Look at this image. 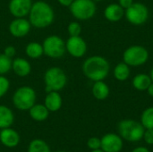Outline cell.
<instances>
[{
    "instance_id": "18",
    "label": "cell",
    "mask_w": 153,
    "mask_h": 152,
    "mask_svg": "<svg viewBox=\"0 0 153 152\" xmlns=\"http://www.w3.org/2000/svg\"><path fill=\"white\" fill-rule=\"evenodd\" d=\"M91 92L96 99L104 100L109 96L110 90L108 85L104 81H98V82H94L91 89Z\"/></svg>"
},
{
    "instance_id": "39",
    "label": "cell",
    "mask_w": 153,
    "mask_h": 152,
    "mask_svg": "<svg viewBox=\"0 0 153 152\" xmlns=\"http://www.w3.org/2000/svg\"><path fill=\"white\" fill-rule=\"evenodd\" d=\"M57 152H66V151H57Z\"/></svg>"
},
{
    "instance_id": "28",
    "label": "cell",
    "mask_w": 153,
    "mask_h": 152,
    "mask_svg": "<svg viewBox=\"0 0 153 152\" xmlns=\"http://www.w3.org/2000/svg\"><path fill=\"white\" fill-rule=\"evenodd\" d=\"M10 88V82L4 75H0V98L4 97Z\"/></svg>"
},
{
    "instance_id": "34",
    "label": "cell",
    "mask_w": 153,
    "mask_h": 152,
    "mask_svg": "<svg viewBox=\"0 0 153 152\" xmlns=\"http://www.w3.org/2000/svg\"><path fill=\"white\" fill-rule=\"evenodd\" d=\"M132 152H151L149 149H147L146 147L141 146V147H137L135 149H134Z\"/></svg>"
},
{
    "instance_id": "36",
    "label": "cell",
    "mask_w": 153,
    "mask_h": 152,
    "mask_svg": "<svg viewBox=\"0 0 153 152\" xmlns=\"http://www.w3.org/2000/svg\"><path fill=\"white\" fill-rule=\"evenodd\" d=\"M150 76H151V79H152V81L153 82V67L152 68L151 72H150Z\"/></svg>"
},
{
    "instance_id": "2",
    "label": "cell",
    "mask_w": 153,
    "mask_h": 152,
    "mask_svg": "<svg viewBox=\"0 0 153 152\" xmlns=\"http://www.w3.org/2000/svg\"><path fill=\"white\" fill-rule=\"evenodd\" d=\"M55 20V12L52 6L45 1H37L32 4L29 13V21L31 26L43 29L50 26Z\"/></svg>"
},
{
    "instance_id": "31",
    "label": "cell",
    "mask_w": 153,
    "mask_h": 152,
    "mask_svg": "<svg viewBox=\"0 0 153 152\" xmlns=\"http://www.w3.org/2000/svg\"><path fill=\"white\" fill-rule=\"evenodd\" d=\"M4 54L8 57L13 58L16 54V48L13 46H7L4 49Z\"/></svg>"
},
{
    "instance_id": "7",
    "label": "cell",
    "mask_w": 153,
    "mask_h": 152,
    "mask_svg": "<svg viewBox=\"0 0 153 152\" xmlns=\"http://www.w3.org/2000/svg\"><path fill=\"white\" fill-rule=\"evenodd\" d=\"M72 15L79 21L91 19L97 11L96 2L93 0H74L69 6Z\"/></svg>"
},
{
    "instance_id": "17",
    "label": "cell",
    "mask_w": 153,
    "mask_h": 152,
    "mask_svg": "<svg viewBox=\"0 0 153 152\" xmlns=\"http://www.w3.org/2000/svg\"><path fill=\"white\" fill-rule=\"evenodd\" d=\"M63 104V99L58 91H50L47 93L45 98L44 105L48 109L49 112H56L58 111Z\"/></svg>"
},
{
    "instance_id": "20",
    "label": "cell",
    "mask_w": 153,
    "mask_h": 152,
    "mask_svg": "<svg viewBox=\"0 0 153 152\" xmlns=\"http://www.w3.org/2000/svg\"><path fill=\"white\" fill-rule=\"evenodd\" d=\"M152 82V81L151 79L150 74H146V73H138L133 78L132 81L133 87L139 91L147 90L148 87Z\"/></svg>"
},
{
    "instance_id": "16",
    "label": "cell",
    "mask_w": 153,
    "mask_h": 152,
    "mask_svg": "<svg viewBox=\"0 0 153 152\" xmlns=\"http://www.w3.org/2000/svg\"><path fill=\"white\" fill-rule=\"evenodd\" d=\"M125 16V9L118 4H110L104 10V17L111 22H117Z\"/></svg>"
},
{
    "instance_id": "21",
    "label": "cell",
    "mask_w": 153,
    "mask_h": 152,
    "mask_svg": "<svg viewBox=\"0 0 153 152\" xmlns=\"http://www.w3.org/2000/svg\"><path fill=\"white\" fill-rule=\"evenodd\" d=\"M14 121L13 111L6 106L0 105V129L10 127Z\"/></svg>"
},
{
    "instance_id": "11",
    "label": "cell",
    "mask_w": 153,
    "mask_h": 152,
    "mask_svg": "<svg viewBox=\"0 0 153 152\" xmlns=\"http://www.w3.org/2000/svg\"><path fill=\"white\" fill-rule=\"evenodd\" d=\"M100 149L104 152H120L124 146V141L119 134L109 133L101 139Z\"/></svg>"
},
{
    "instance_id": "15",
    "label": "cell",
    "mask_w": 153,
    "mask_h": 152,
    "mask_svg": "<svg viewBox=\"0 0 153 152\" xmlns=\"http://www.w3.org/2000/svg\"><path fill=\"white\" fill-rule=\"evenodd\" d=\"M12 70L17 76L25 77L30 73L31 65L27 59L17 57L12 62Z\"/></svg>"
},
{
    "instance_id": "26",
    "label": "cell",
    "mask_w": 153,
    "mask_h": 152,
    "mask_svg": "<svg viewBox=\"0 0 153 152\" xmlns=\"http://www.w3.org/2000/svg\"><path fill=\"white\" fill-rule=\"evenodd\" d=\"M12 58L6 56L4 53L0 54V75H4L12 70Z\"/></svg>"
},
{
    "instance_id": "23",
    "label": "cell",
    "mask_w": 153,
    "mask_h": 152,
    "mask_svg": "<svg viewBox=\"0 0 153 152\" xmlns=\"http://www.w3.org/2000/svg\"><path fill=\"white\" fill-rule=\"evenodd\" d=\"M25 54L31 59H39L44 54L42 44L36 41L28 43L25 47Z\"/></svg>"
},
{
    "instance_id": "29",
    "label": "cell",
    "mask_w": 153,
    "mask_h": 152,
    "mask_svg": "<svg viewBox=\"0 0 153 152\" xmlns=\"http://www.w3.org/2000/svg\"><path fill=\"white\" fill-rule=\"evenodd\" d=\"M87 146L90 150H99L101 147V140L98 137H91L87 142Z\"/></svg>"
},
{
    "instance_id": "13",
    "label": "cell",
    "mask_w": 153,
    "mask_h": 152,
    "mask_svg": "<svg viewBox=\"0 0 153 152\" xmlns=\"http://www.w3.org/2000/svg\"><path fill=\"white\" fill-rule=\"evenodd\" d=\"M31 5V0H10L8 8L14 18H22L29 15Z\"/></svg>"
},
{
    "instance_id": "37",
    "label": "cell",
    "mask_w": 153,
    "mask_h": 152,
    "mask_svg": "<svg viewBox=\"0 0 153 152\" xmlns=\"http://www.w3.org/2000/svg\"><path fill=\"white\" fill-rule=\"evenodd\" d=\"M91 152H104L101 149H99V150H94V151H91Z\"/></svg>"
},
{
    "instance_id": "5",
    "label": "cell",
    "mask_w": 153,
    "mask_h": 152,
    "mask_svg": "<svg viewBox=\"0 0 153 152\" xmlns=\"http://www.w3.org/2000/svg\"><path fill=\"white\" fill-rule=\"evenodd\" d=\"M37 94L33 88L30 86H22L18 88L13 95V106L22 111L29 110L34 104H36Z\"/></svg>"
},
{
    "instance_id": "1",
    "label": "cell",
    "mask_w": 153,
    "mask_h": 152,
    "mask_svg": "<svg viewBox=\"0 0 153 152\" xmlns=\"http://www.w3.org/2000/svg\"><path fill=\"white\" fill-rule=\"evenodd\" d=\"M82 70L85 77L94 82L104 81L110 71L109 62L101 56H92L84 60Z\"/></svg>"
},
{
    "instance_id": "25",
    "label": "cell",
    "mask_w": 153,
    "mask_h": 152,
    "mask_svg": "<svg viewBox=\"0 0 153 152\" xmlns=\"http://www.w3.org/2000/svg\"><path fill=\"white\" fill-rule=\"evenodd\" d=\"M141 124L144 129H153V107L143 110L141 116Z\"/></svg>"
},
{
    "instance_id": "6",
    "label": "cell",
    "mask_w": 153,
    "mask_h": 152,
    "mask_svg": "<svg viewBox=\"0 0 153 152\" xmlns=\"http://www.w3.org/2000/svg\"><path fill=\"white\" fill-rule=\"evenodd\" d=\"M149 51L140 45H134L127 47L123 53V62L130 67H139L147 63Z\"/></svg>"
},
{
    "instance_id": "12",
    "label": "cell",
    "mask_w": 153,
    "mask_h": 152,
    "mask_svg": "<svg viewBox=\"0 0 153 152\" xmlns=\"http://www.w3.org/2000/svg\"><path fill=\"white\" fill-rule=\"evenodd\" d=\"M31 24L25 17L14 18L9 24V31L14 38L20 39L27 36L30 30Z\"/></svg>"
},
{
    "instance_id": "14",
    "label": "cell",
    "mask_w": 153,
    "mask_h": 152,
    "mask_svg": "<svg viewBox=\"0 0 153 152\" xmlns=\"http://www.w3.org/2000/svg\"><path fill=\"white\" fill-rule=\"evenodd\" d=\"M0 142L7 148H14L20 142V135L15 130L10 127L4 128L0 132Z\"/></svg>"
},
{
    "instance_id": "22",
    "label": "cell",
    "mask_w": 153,
    "mask_h": 152,
    "mask_svg": "<svg viewBox=\"0 0 153 152\" xmlns=\"http://www.w3.org/2000/svg\"><path fill=\"white\" fill-rule=\"evenodd\" d=\"M130 66L126 65L125 62L117 64L113 70V75L115 79L118 82H126L130 77Z\"/></svg>"
},
{
    "instance_id": "32",
    "label": "cell",
    "mask_w": 153,
    "mask_h": 152,
    "mask_svg": "<svg viewBox=\"0 0 153 152\" xmlns=\"http://www.w3.org/2000/svg\"><path fill=\"white\" fill-rule=\"evenodd\" d=\"M117 4L126 10L134 4V0H118Z\"/></svg>"
},
{
    "instance_id": "27",
    "label": "cell",
    "mask_w": 153,
    "mask_h": 152,
    "mask_svg": "<svg viewBox=\"0 0 153 152\" xmlns=\"http://www.w3.org/2000/svg\"><path fill=\"white\" fill-rule=\"evenodd\" d=\"M67 31L70 37L81 36L82 33V26L77 22H71L67 26Z\"/></svg>"
},
{
    "instance_id": "9",
    "label": "cell",
    "mask_w": 153,
    "mask_h": 152,
    "mask_svg": "<svg viewBox=\"0 0 153 152\" xmlns=\"http://www.w3.org/2000/svg\"><path fill=\"white\" fill-rule=\"evenodd\" d=\"M125 16L128 22L140 26L144 24L149 18V9L143 3H135L125 10Z\"/></svg>"
},
{
    "instance_id": "24",
    "label": "cell",
    "mask_w": 153,
    "mask_h": 152,
    "mask_svg": "<svg viewBox=\"0 0 153 152\" xmlns=\"http://www.w3.org/2000/svg\"><path fill=\"white\" fill-rule=\"evenodd\" d=\"M28 152H51L48 143L40 139L31 141L28 147Z\"/></svg>"
},
{
    "instance_id": "19",
    "label": "cell",
    "mask_w": 153,
    "mask_h": 152,
    "mask_svg": "<svg viewBox=\"0 0 153 152\" xmlns=\"http://www.w3.org/2000/svg\"><path fill=\"white\" fill-rule=\"evenodd\" d=\"M29 113L30 117L37 122L45 121L49 116L48 109L46 108L45 105L42 104H34L29 109Z\"/></svg>"
},
{
    "instance_id": "3",
    "label": "cell",
    "mask_w": 153,
    "mask_h": 152,
    "mask_svg": "<svg viewBox=\"0 0 153 152\" xmlns=\"http://www.w3.org/2000/svg\"><path fill=\"white\" fill-rule=\"evenodd\" d=\"M117 129L121 138L129 142H137L141 141L145 131L141 122L133 119H125L120 121L117 125Z\"/></svg>"
},
{
    "instance_id": "10",
    "label": "cell",
    "mask_w": 153,
    "mask_h": 152,
    "mask_svg": "<svg viewBox=\"0 0 153 152\" xmlns=\"http://www.w3.org/2000/svg\"><path fill=\"white\" fill-rule=\"evenodd\" d=\"M87 48V43L81 36L69 37L65 41L66 52L73 57H82L86 54Z\"/></svg>"
},
{
    "instance_id": "35",
    "label": "cell",
    "mask_w": 153,
    "mask_h": 152,
    "mask_svg": "<svg viewBox=\"0 0 153 152\" xmlns=\"http://www.w3.org/2000/svg\"><path fill=\"white\" fill-rule=\"evenodd\" d=\"M147 92H148V94H149L151 97H152L153 98V82H152V83L150 84V86L148 87Z\"/></svg>"
},
{
    "instance_id": "8",
    "label": "cell",
    "mask_w": 153,
    "mask_h": 152,
    "mask_svg": "<svg viewBox=\"0 0 153 152\" xmlns=\"http://www.w3.org/2000/svg\"><path fill=\"white\" fill-rule=\"evenodd\" d=\"M42 47L44 55L52 59H59L66 52L65 42L61 37L57 35L48 36L44 39Z\"/></svg>"
},
{
    "instance_id": "4",
    "label": "cell",
    "mask_w": 153,
    "mask_h": 152,
    "mask_svg": "<svg viewBox=\"0 0 153 152\" xmlns=\"http://www.w3.org/2000/svg\"><path fill=\"white\" fill-rule=\"evenodd\" d=\"M44 82L46 92L62 90L67 83V76L65 71L60 67H50L44 74Z\"/></svg>"
},
{
    "instance_id": "30",
    "label": "cell",
    "mask_w": 153,
    "mask_h": 152,
    "mask_svg": "<svg viewBox=\"0 0 153 152\" xmlns=\"http://www.w3.org/2000/svg\"><path fill=\"white\" fill-rule=\"evenodd\" d=\"M143 139L148 145H153V129H145Z\"/></svg>"
},
{
    "instance_id": "33",
    "label": "cell",
    "mask_w": 153,
    "mask_h": 152,
    "mask_svg": "<svg viewBox=\"0 0 153 152\" xmlns=\"http://www.w3.org/2000/svg\"><path fill=\"white\" fill-rule=\"evenodd\" d=\"M57 2L63 5V6H66V7H69L71 5V4L74 2V0H57Z\"/></svg>"
},
{
    "instance_id": "38",
    "label": "cell",
    "mask_w": 153,
    "mask_h": 152,
    "mask_svg": "<svg viewBox=\"0 0 153 152\" xmlns=\"http://www.w3.org/2000/svg\"><path fill=\"white\" fill-rule=\"evenodd\" d=\"M94 2H100V1H102V0H93Z\"/></svg>"
}]
</instances>
